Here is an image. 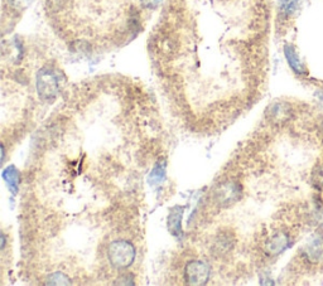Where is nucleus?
<instances>
[{
  "label": "nucleus",
  "mask_w": 323,
  "mask_h": 286,
  "mask_svg": "<svg viewBox=\"0 0 323 286\" xmlns=\"http://www.w3.org/2000/svg\"><path fill=\"white\" fill-rule=\"evenodd\" d=\"M47 285H70L71 280L63 272H53L47 278Z\"/></svg>",
  "instance_id": "9b49d317"
},
{
  "label": "nucleus",
  "mask_w": 323,
  "mask_h": 286,
  "mask_svg": "<svg viewBox=\"0 0 323 286\" xmlns=\"http://www.w3.org/2000/svg\"><path fill=\"white\" fill-rule=\"evenodd\" d=\"M209 266L199 260L189 261L184 267V281L188 285H204L209 280Z\"/></svg>",
  "instance_id": "39448f33"
},
{
  "label": "nucleus",
  "mask_w": 323,
  "mask_h": 286,
  "mask_svg": "<svg viewBox=\"0 0 323 286\" xmlns=\"http://www.w3.org/2000/svg\"><path fill=\"white\" fill-rule=\"evenodd\" d=\"M243 196V188L235 181L224 182L214 191V201L223 208H228L240 201Z\"/></svg>",
  "instance_id": "20e7f679"
},
{
  "label": "nucleus",
  "mask_w": 323,
  "mask_h": 286,
  "mask_svg": "<svg viewBox=\"0 0 323 286\" xmlns=\"http://www.w3.org/2000/svg\"><path fill=\"white\" fill-rule=\"evenodd\" d=\"M6 242H7L6 235H2V250H4V247H6Z\"/></svg>",
  "instance_id": "4468645a"
},
{
  "label": "nucleus",
  "mask_w": 323,
  "mask_h": 286,
  "mask_svg": "<svg viewBox=\"0 0 323 286\" xmlns=\"http://www.w3.org/2000/svg\"><path fill=\"white\" fill-rule=\"evenodd\" d=\"M182 217H183V208L174 207L168 217V228L169 232L176 237L182 235Z\"/></svg>",
  "instance_id": "0eeeda50"
},
{
  "label": "nucleus",
  "mask_w": 323,
  "mask_h": 286,
  "mask_svg": "<svg viewBox=\"0 0 323 286\" xmlns=\"http://www.w3.org/2000/svg\"><path fill=\"white\" fill-rule=\"evenodd\" d=\"M293 236L289 231H277L272 235V237L266 241L265 251L269 256H278L284 252L293 242Z\"/></svg>",
  "instance_id": "423d86ee"
},
{
  "label": "nucleus",
  "mask_w": 323,
  "mask_h": 286,
  "mask_svg": "<svg viewBox=\"0 0 323 286\" xmlns=\"http://www.w3.org/2000/svg\"><path fill=\"white\" fill-rule=\"evenodd\" d=\"M234 241L233 236L230 233H221L214 242V251H218L220 253H226L233 248Z\"/></svg>",
  "instance_id": "1a4fd4ad"
},
{
  "label": "nucleus",
  "mask_w": 323,
  "mask_h": 286,
  "mask_svg": "<svg viewBox=\"0 0 323 286\" xmlns=\"http://www.w3.org/2000/svg\"><path fill=\"white\" fill-rule=\"evenodd\" d=\"M297 112L292 103L287 101H277L272 103L265 111V119L274 126H283L292 121Z\"/></svg>",
  "instance_id": "7ed1b4c3"
},
{
  "label": "nucleus",
  "mask_w": 323,
  "mask_h": 286,
  "mask_svg": "<svg viewBox=\"0 0 323 286\" xmlns=\"http://www.w3.org/2000/svg\"><path fill=\"white\" fill-rule=\"evenodd\" d=\"M140 2H142V6L144 7V8L154 9L159 6L162 0H140Z\"/></svg>",
  "instance_id": "ddd939ff"
},
{
  "label": "nucleus",
  "mask_w": 323,
  "mask_h": 286,
  "mask_svg": "<svg viewBox=\"0 0 323 286\" xmlns=\"http://www.w3.org/2000/svg\"><path fill=\"white\" fill-rule=\"evenodd\" d=\"M3 179L6 181V183L8 184L12 193L16 194L17 192H18L19 184H21V174H19L18 169H17L14 165H11V167H8L7 169H4Z\"/></svg>",
  "instance_id": "6e6552de"
},
{
  "label": "nucleus",
  "mask_w": 323,
  "mask_h": 286,
  "mask_svg": "<svg viewBox=\"0 0 323 286\" xmlns=\"http://www.w3.org/2000/svg\"><path fill=\"white\" fill-rule=\"evenodd\" d=\"M114 283L115 285H134V281H133V276L130 273H125V275L120 276Z\"/></svg>",
  "instance_id": "f8f14e48"
},
{
  "label": "nucleus",
  "mask_w": 323,
  "mask_h": 286,
  "mask_svg": "<svg viewBox=\"0 0 323 286\" xmlns=\"http://www.w3.org/2000/svg\"><path fill=\"white\" fill-rule=\"evenodd\" d=\"M164 177H166V169H164V164L162 163H158L154 167V169L152 170L150 173V183L152 184H158L162 183L164 181Z\"/></svg>",
  "instance_id": "9d476101"
},
{
  "label": "nucleus",
  "mask_w": 323,
  "mask_h": 286,
  "mask_svg": "<svg viewBox=\"0 0 323 286\" xmlns=\"http://www.w3.org/2000/svg\"><path fill=\"white\" fill-rule=\"evenodd\" d=\"M135 247L127 240H117L112 242L107 250V257L113 267L124 270L130 267L135 260Z\"/></svg>",
  "instance_id": "f257e3e1"
},
{
  "label": "nucleus",
  "mask_w": 323,
  "mask_h": 286,
  "mask_svg": "<svg viewBox=\"0 0 323 286\" xmlns=\"http://www.w3.org/2000/svg\"><path fill=\"white\" fill-rule=\"evenodd\" d=\"M37 91L43 101H53L58 95L60 86L56 72L51 68H42L37 75Z\"/></svg>",
  "instance_id": "f03ea898"
}]
</instances>
